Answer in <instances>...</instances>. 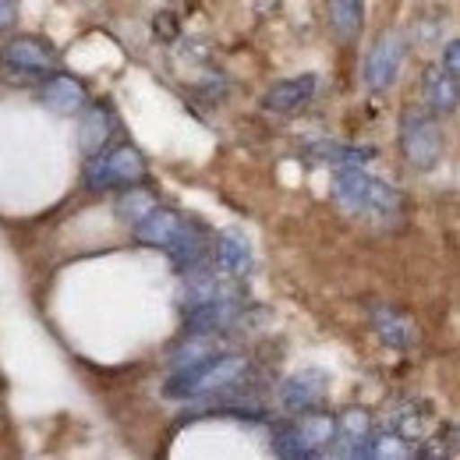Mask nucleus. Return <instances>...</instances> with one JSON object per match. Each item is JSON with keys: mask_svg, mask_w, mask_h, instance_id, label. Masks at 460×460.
<instances>
[{"mask_svg": "<svg viewBox=\"0 0 460 460\" xmlns=\"http://www.w3.org/2000/svg\"><path fill=\"white\" fill-rule=\"evenodd\" d=\"M333 199L344 213L372 224H397L403 217L401 191L390 181L372 177L365 167H344L333 173Z\"/></svg>", "mask_w": 460, "mask_h": 460, "instance_id": "nucleus-1", "label": "nucleus"}, {"mask_svg": "<svg viewBox=\"0 0 460 460\" xmlns=\"http://www.w3.org/2000/svg\"><path fill=\"white\" fill-rule=\"evenodd\" d=\"M153 29H156V36L164 32V36L171 40L173 32H177V25H173V14H156V25H153Z\"/></svg>", "mask_w": 460, "mask_h": 460, "instance_id": "nucleus-27", "label": "nucleus"}, {"mask_svg": "<svg viewBox=\"0 0 460 460\" xmlns=\"http://www.w3.org/2000/svg\"><path fill=\"white\" fill-rule=\"evenodd\" d=\"M401 153L411 171H436L447 153V135L439 117L425 107H407L401 114Z\"/></svg>", "mask_w": 460, "mask_h": 460, "instance_id": "nucleus-3", "label": "nucleus"}, {"mask_svg": "<svg viewBox=\"0 0 460 460\" xmlns=\"http://www.w3.org/2000/svg\"><path fill=\"white\" fill-rule=\"evenodd\" d=\"M432 425H436V411H432V403L429 401H403L397 411H394V418H390V429L407 439L411 447L414 443H421L429 432H432Z\"/></svg>", "mask_w": 460, "mask_h": 460, "instance_id": "nucleus-17", "label": "nucleus"}, {"mask_svg": "<svg viewBox=\"0 0 460 460\" xmlns=\"http://www.w3.org/2000/svg\"><path fill=\"white\" fill-rule=\"evenodd\" d=\"M372 414L365 407H350L344 414H337V432H333V443H330V454L333 457L347 460H365L368 450V439H372Z\"/></svg>", "mask_w": 460, "mask_h": 460, "instance_id": "nucleus-7", "label": "nucleus"}, {"mask_svg": "<svg viewBox=\"0 0 460 460\" xmlns=\"http://www.w3.org/2000/svg\"><path fill=\"white\" fill-rule=\"evenodd\" d=\"M297 432H301V439H305V447L312 450V457H319V454H326L330 450V443H333V432H337V414H330V411H323V403L319 407H308V411H297Z\"/></svg>", "mask_w": 460, "mask_h": 460, "instance_id": "nucleus-18", "label": "nucleus"}, {"mask_svg": "<svg viewBox=\"0 0 460 460\" xmlns=\"http://www.w3.org/2000/svg\"><path fill=\"white\" fill-rule=\"evenodd\" d=\"M248 372V358L241 354H206L191 365H181L167 379L164 397L167 401H191V397H209V394H227Z\"/></svg>", "mask_w": 460, "mask_h": 460, "instance_id": "nucleus-2", "label": "nucleus"}, {"mask_svg": "<svg viewBox=\"0 0 460 460\" xmlns=\"http://www.w3.org/2000/svg\"><path fill=\"white\" fill-rule=\"evenodd\" d=\"M447 75H454V78H460V43L457 40H450L447 43V50H443V64H439Z\"/></svg>", "mask_w": 460, "mask_h": 460, "instance_id": "nucleus-25", "label": "nucleus"}, {"mask_svg": "<svg viewBox=\"0 0 460 460\" xmlns=\"http://www.w3.org/2000/svg\"><path fill=\"white\" fill-rule=\"evenodd\" d=\"M330 29L341 43H358L365 29V0H330Z\"/></svg>", "mask_w": 460, "mask_h": 460, "instance_id": "nucleus-20", "label": "nucleus"}, {"mask_svg": "<svg viewBox=\"0 0 460 460\" xmlns=\"http://www.w3.org/2000/svg\"><path fill=\"white\" fill-rule=\"evenodd\" d=\"M184 227H188V220H184L181 213L156 206L153 213H146L131 230H135V237H138L142 244H149V248H167Z\"/></svg>", "mask_w": 460, "mask_h": 460, "instance_id": "nucleus-16", "label": "nucleus"}, {"mask_svg": "<svg viewBox=\"0 0 460 460\" xmlns=\"http://www.w3.org/2000/svg\"><path fill=\"white\" fill-rule=\"evenodd\" d=\"M330 372L326 368H301V372H294L284 379V386H280V401L288 407L290 414H297V411H308V407H319V403L326 401V394H330Z\"/></svg>", "mask_w": 460, "mask_h": 460, "instance_id": "nucleus-8", "label": "nucleus"}, {"mask_svg": "<svg viewBox=\"0 0 460 460\" xmlns=\"http://www.w3.org/2000/svg\"><path fill=\"white\" fill-rule=\"evenodd\" d=\"M319 89V78L315 75H294V78H284V82H273L266 93H262V111L270 114H294L301 111L305 103H312Z\"/></svg>", "mask_w": 460, "mask_h": 460, "instance_id": "nucleus-12", "label": "nucleus"}, {"mask_svg": "<svg viewBox=\"0 0 460 460\" xmlns=\"http://www.w3.org/2000/svg\"><path fill=\"white\" fill-rule=\"evenodd\" d=\"M18 22V0H0V32H7Z\"/></svg>", "mask_w": 460, "mask_h": 460, "instance_id": "nucleus-26", "label": "nucleus"}, {"mask_svg": "<svg viewBox=\"0 0 460 460\" xmlns=\"http://www.w3.org/2000/svg\"><path fill=\"white\" fill-rule=\"evenodd\" d=\"M252 262H255V255H252L248 234H241V230H220L217 234V266L227 277H234V280L248 277L252 273Z\"/></svg>", "mask_w": 460, "mask_h": 460, "instance_id": "nucleus-15", "label": "nucleus"}, {"mask_svg": "<svg viewBox=\"0 0 460 460\" xmlns=\"http://www.w3.org/2000/svg\"><path fill=\"white\" fill-rule=\"evenodd\" d=\"M414 454V447L401 439L390 425L386 429H372V439H368V450H365V460H403Z\"/></svg>", "mask_w": 460, "mask_h": 460, "instance_id": "nucleus-21", "label": "nucleus"}, {"mask_svg": "<svg viewBox=\"0 0 460 460\" xmlns=\"http://www.w3.org/2000/svg\"><path fill=\"white\" fill-rule=\"evenodd\" d=\"M301 156L312 164V167H333V171H344V167H365L376 160V149L372 146H350V142H330V138H319V142H308L301 149Z\"/></svg>", "mask_w": 460, "mask_h": 460, "instance_id": "nucleus-9", "label": "nucleus"}, {"mask_svg": "<svg viewBox=\"0 0 460 460\" xmlns=\"http://www.w3.org/2000/svg\"><path fill=\"white\" fill-rule=\"evenodd\" d=\"M156 206H160V202H156V195H153V191L128 184V188H124V195L117 199L114 213L120 217V220H124V224H131V227H135V224H138L146 213H153Z\"/></svg>", "mask_w": 460, "mask_h": 460, "instance_id": "nucleus-22", "label": "nucleus"}, {"mask_svg": "<svg viewBox=\"0 0 460 460\" xmlns=\"http://www.w3.org/2000/svg\"><path fill=\"white\" fill-rule=\"evenodd\" d=\"M146 181V160L135 146H117L111 153H100L89 160L85 171V188L89 191H111V188H128Z\"/></svg>", "mask_w": 460, "mask_h": 460, "instance_id": "nucleus-4", "label": "nucleus"}, {"mask_svg": "<svg viewBox=\"0 0 460 460\" xmlns=\"http://www.w3.org/2000/svg\"><path fill=\"white\" fill-rule=\"evenodd\" d=\"M195 418H230V421H266V411L262 407H252V403H217L209 411H191L184 414V421H195Z\"/></svg>", "mask_w": 460, "mask_h": 460, "instance_id": "nucleus-24", "label": "nucleus"}, {"mask_svg": "<svg viewBox=\"0 0 460 460\" xmlns=\"http://www.w3.org/2000/svg\"><path fill=\"white\" fill-rule=\"evenodd\" d=\"M425 103L436 117L457 114L460 107V85L454 75H447L439 64L425 71Z\"/></svg>", "mask_w": 460, "mask_h": 460, "instance_id": "nucleus-19", "label": "nucleus"}, {"mask_svg": "<svg viewBox=\"0 0 460 460\" xmlns=\"http://www.w3.org/2000/svg\"><path fill=\"white\" fill-rule=\"evenodd\" d=\"M117 131V117L107 103H96V107H85L82 111V128H78V149L93 160L103 153V146L114 138Z\"/></svg>", "mask_w": 460, "mask_h": 460, "instance_id": "nucleus-14", "label": "nucleus"}, {"mask_svg": "<svg viewBox=\"0 0 460 460\" xmlns=\"http://www.w3.org/2000/svg\"><path fill=\"white\" fill-rule=\"evenodd\" d=\"M372 330H376V337L383 344L394 347V350H411V347L418 344V337H421L418 333V323L407 312L386 305V301L372 305Z\"/></svg>", "mask_w": 460, "mask_h": 460, "instance_id": "nucleus-11", "label": "nucleus"}, {"mask_svg": "<svg viewBox=\"0 0 460 460\" xmlns=\"http://www.w3.org/2000/svg\"><path fill=\"white\" fill-rule=\"evenodd\" d=\"M234 312H237V297H227V294L195 301L184 312V337H213L234 319Z\"/></svg>", "mask_w": 460, "mask_h": 460, "instance_id": "nucleus-10", "label": "nucleus"}, {"mask_svg": "<svg viewBox=\"0 0 460 460\" xmlns=\"http://www.w3.org/2000/svg\"><path fill=\"white\" fill-rule=\"evenodd\" d=\"M407 36L403 32H383L376 40V47L368 50L365 58V85L372 93H386L397 85L403 71V60H407Z\"/></svg>", "mask_w": 460, "mask_h": 460, "instance_id": "nucleus-5", "label": "nucleus"}, {"mask_svg": "<svg viewBox=\"0 0 460 460\" xmlns=\"http://www.w3.org/2000/svg\"><path fill=\"white\" fill-rule=\"evenodd\" d=\"M0 64L14 75H29V78H47L60 67L58 50L40 40V36H14L4 43L0 50Z\"/></svg>", "mask_w": 460, "mask_h": 460, "instance_id": "nucleus-6", "label": "nucleus"}, {"mask_svg": "<svg viewBox=\"0 0 460 460\" xmlns=\"http://www.w3.org/2000/svg\"><path fill=\"white\" fill-rule=\"evenodd\" d=\"M273 454L284 460H308L312 457V450L305 447V439H301V432H297V425L294 421H280L277 429H273Z\"/></svg>", "mask_w": 460, "mask_h": 460, "instance_id": "nucleus-23", "label": "nucleus"}, {"mask_svg": "<svg viewBox=\"0 0 460 460\" xmlns=\"http://www.w3.org/2000/svg\"><path fill=\"white\" fill-rule=\"evenodd\" d=\"M43 103L54 111V114H64V117H75L82 114L85 107H89V89H85V82L82 78H75V75H50L47 78V85H43Z\"/></svg>", "mask_w": 460, "mask_h": 460, "instance_id": "nucleus-13", "label": "nucleus"}]
</instances>
